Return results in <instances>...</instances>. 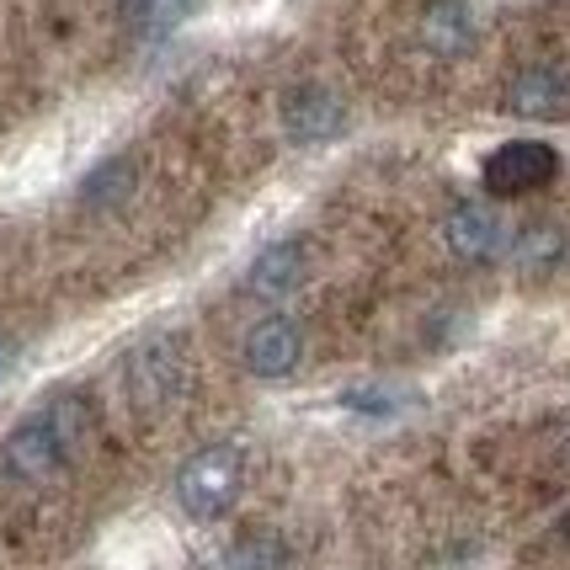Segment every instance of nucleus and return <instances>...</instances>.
<instances>
[{
  "label": "nucleus",
  "instance_id": "nucleus-1",
  "mask_svg": "<svg viewBox=\"0 0 570 570\" xmlns=\"http://www.w3.org/2000/svg\"><path fill=\"white\" fill-rule=\"evenodd\" d=\"M91 438V405L80 395H59L53 405H43L38 416H27L6 448H0V464L11 480H27V485H43L70 464L75 453Z\"/></svg>",
  "mask_w": 570,
  "mask_h": 570
},
{
  "label": "nucleus",
  "instance_id": "nucleus-2",
  "mask_svg": "<svg viewBox=\"0 0 570 570\" xmlns=\"http://www.w3.org/2000/svg\"><path fill=\"white\" fill-rule=\"evenodd\" d=\"M240 480H246V459H240V448L229 443H214V448H198L181 474H176V501H181V512L198 522H214L224 518L235 497H240Z\"/></svg>",
  "mask_w": 570,
  "mask_h": 570
},
{
  "label": "nucleus",
  "instance_id": "nucleus-3",
  "mask_svg": "<svg viewBox=\"0 0 570 570\" xmlns=\"http://www.w3.org/2000/svg\"><path fill=\"white\" fill-rule=\"evenodd\" d=\"M187 390V352L176 336H155L128 357V395L139 411H166Z\"/></svg>",
  "mask_w": 570,
  "mask_h": 570
},
{
  "label": "nucleus",
  "instance_id": "nucleus-4",
  "mask_svg": "<svg viewBox=\"0 0 570 570\" xmlns=\"http://www.w3.org/2000/svg\"><path fill=\"white\" fill-rule=\"evenodd\" d=\"M554 171H560L554 145H544V139H512V145L491 149V160H485V187H491L497 198H522V193L549 187Z\"/></svg>",
  "mask_w": 570,
  "mask_h": 570
},
{
  "label": "nucleus",
  "instance_id": "nucleus-5",
  "mask_svg": "<svg viewBox=\"0 0 570 570\" xmlns=\"http://www.w3.org/2000/svg\"><path fill=\"white\" fill-rule=\"evenodd\" d=\"M283 128L298 145H321V139H336L347 128V107L331 97L325 86H298L283 101Z\"/></svg>",
  "mask_w": 570,
  "mask_h": 570
},
{
  "label": "nucleus",
  "instance_id": "nucleus-6",
  "mask_svg": "<svg viewBox=\"0 0 570 570\" xmlns=\"http://www.w3.org/2000/svg\"><path fill=\"white\" fill-rule=\"evenodd\" d=\"M298 357H304V336H298L294 321H283V315H267V321L250 325L246 336V368L256 379H288L298 368Z\"/></svg>",
  "mask_w": 570,
  "mask_h": 570
},
{
  "label": "nucleus",
  "instance_id": "nucleus-7",
  "mask_svg": "<svg viewBox=\"0 0 570 570\" xmlns=\"http://www.w3.org/2000/svg\"><path fill=\"white\" fill-rule=\"evenodd\" d=\"M507 112H518V118H570V75L554 70V65H533V70H522L512 86H507Z\"/></svg>",
  "mask_w": 570,
  "mask_h": 570
},
{
  "label": "nucleus",
  "instance_id": "nucleus-8",
  "mask_svg": "<svg viewBox=\"0 0 570 570\" xmlns=\"http://www.w3.org/2000/svg\"><path fill=\"white\" fill-rule=\"evenodd\" d=\"M448 246H453V256H464V262H485V256L501 250V219L485 203H459L448 214Z\"/></svg>",
  "mask_w": 570,
  "mask_h": 570
},
{
  "label": "nucleus",
  "instance_id": "nucleus-9",
  "mask_svg": "<svg viewBox=\"0 0 570 570\" xmlns=\"http://www.w3.org/2000/svg\"><path fill=\"white\" fill-rule=\"evenodd\" d=\"M422 43L432 53H443V59L464 53L474 43V11L464 0H432L422 17Z\"/></svg>",
  "mask_w": 570,
  "mask_h": 570
},
{
  "label": "nucleus",
  "instance_id": "nucleus-10",
  "mask_svg": "<svg viewBox=\"0 0 570 570\" xmlns=\"http://www.w3.org/2000/svg\"><path fill=\"white\" fill-rule=\"evenodd\" d=\"M298 277H304V246H298V240H277V246H267L250 262L246 288L262 298H277V294H288Z\"/></svg>",
  "mask_w": 570,
  "mask_h": 570
},
{
  "label": "nucleus",
  "instance_id": "nucleus-11",
  "mask_svg": "<svg viewBox=\"0 0 570 570\" xmlns=\"http://www.w3.org/2000/svg\"><path fill=\"white\" fill-rule=\"evenodd\" d=\"M193 11V0H124V17L134 32H145V38H160V32H171L181 17Z\"/></svg>",
  "mask_w": 570,
  "mask_h": 570
},
{
  "label": "nucleus",
  "instance_id": "nucleus-12",
  "mask_svg": "<svg viewBox=\"0 0 570 570\" xmlns=\"http://www.w3.org/2000/svg\"><path fill=\"white\" fill-rule=\"evenodd\" d=\"M288 560H283V549L273 544V539H246V544L229 554V566L224 570H283Z\"/></svg>",
  "mask_w": 570,
  "mask_h": 570
},
{
  "label": "nucleus",
  "instance_id": "nucleus-13",
  "mask_svg": "<svg viewBox=\"0 0 570 570\" xmlns=\"http://www.w3.org/2000/svg\"><path fill=\"white\" fill-rule=\"evenodd\" d=\"M352 411H368V416H390L395 411V395L390 390H347Z\"/></svg>",
  "mask_w": 570,
  "mask_h": 570
},
{
  "label": "nucleus",
  "instance_id": "nucleus-14",
  "mask_svg": "<svg viewBox=\"0 0 570 570\" xmlns=\"http://www.w3.org/2000/svg\"><path fill=\"white\" fill-rule=\"evenodd\" d=\"M554 250H560V235H554V229H533V235L518 240V256H533V262H549Z\"/></svg>",
  "mask_w": 570,
  "mask_h": 570
},
{
  "label": "nucleus",
  "instance_id": "nucleus-15",
  "mask_svg": "<svg viewBox=\"0 0 570 570\" xmlns=\"http://www.w3.org/2000/svg\"><path fill=\"white\" fill-rule=\"evenodd\" d=\"M6 357H11V347H6V336H0V368H6Z\"/></svg>",
  "mask_w": 570,
  "mask_h": 570
}]
</instances>
